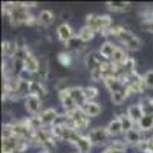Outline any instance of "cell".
Listing matches in <instances>:
<instances>
[{"instance_id":"cell-1","label":"cell","mask_w":153,"mask_h":153,"mask_svg":"<svg viewBox=\"0 0 153 153\" xmlns=\"http://www.w3.org/2000/svg\"><path fill=\"white\" fill-rule=\"evenodd\" d=\"M113 25L112 17L109 14H87L86 16V26L94 29L95 32H103Z\"/></svg>"},{"instance_id":"cell-2","label":"cell","mask_w":153,"mask_h":153,"mask_svg":"<svg viewBox=\"0 0 153 153\" xmlns=\"http://www.w3.org/2000/svg\"><path fill=\"white\" fill-rule=\"evenodd\" d=\"M31 16L32 14L29 12V8L25 6L23 2H17V3L14 2V8H12L8 19H9L12 26H22V25H26V22Z\"/></svg>"},{"instance_id":"cell-3","label":"cell","mask_w":153,"mask_h":153,"mask_svg":"<svg viewBox=\"0 0 153 153\" xmlns=\"http://www.w3.org/2000/svg\"><path fill=\"white\" fill-rule=\"evenodd\" d=\"M117 38L121 42L123 48H126L127 51H130V52H135V51H139V49L143 48L141 38L136 37L132 31H129L126 26H124V29L121 31V34H120Z\"/></svg>"},{"instance_id":"cell-4","label":"cell","mask_w":153,"mask_h":153,"mask_svg":"<svg viewBox=\"0 0 153 153\" xmlns=\"http://www.w3.org/2000/svg\"><path fill=\"white\" fill-rule=\"evenodd\" d=\"M68 117L71 118V127H74V129L78 130V132L86 130L89 127V124H91V118H89L80 107L75 109L74 112H69Z\"/></svg>"},{"instance_id":"cell-5","label":"cell","mask_w":153,"mask_h":153,"mask_svg":"<svg viewBox=\"0 0 153 153\" xmlns=\"http://www.w3.org/2000/svg\"><path fill=\"white\" fill-rule=\"evenodd\" d=\"M109 60H106L103 55L100 54V51H94V52H87L86 57H84V66L89 69V72L94 71V69H98L107 63Z\"/></svg>"},{"instance_id":"cell-6","label":"cell","mask_w":153,"mask_h":153,"mask_svg":"<svg viewBox=\"0 0 153 153\" xmlns=\"http://www.w3.org/2000/svg\"><path fill=\"white\" fill-rule=\"evenodd\" d=\"M89 138L94 146H103V144H107L109 143V132L106 127H95V129H91L89 130Z\"/></svg>"},{"instance_id":"cell-7","label":"cell","mask_w":153,"mask_h":153,"mask_svg":"<svg viewBox=\"0 0 153 153\" xmlns=\"http://www.w3.org/2000/svg\"><path fill=\"white\" fill-rule=\"evenodd\" d=\"M23 101H25V109H26V112L31 115V117H37V115H40L43 112L42 110V103H43L42 98L29 94Z\"/></svg>"},{"instance_id":"cell-8","label":"cell","mask_w":153,"mask_h":153,"mask_svg":"<svg viewBox=\"0 0 153 153\" xmlns=\"http://www.w3.org/2000/svg\"><path fill=\"white\" fill-rule=\"evenodd\" d=\"M126 84L130 87V91H132V94H133V95H143V94L147 91L143 75H139L138 72H136V74H133L132 76H129V80H127V83H126Z\"/></svg>"},{"instance_id":"cell-9","label":"cell","mask_w":153,"mask_h":153,"mask_svg":"<svg viewBox=\"0 0 153 153\" xmlns=\"http://www.w3.org/2000/svg\"><path fill=\"white\" fill-rule=\"evenodd\" d=\"M144 139L146 138L143 136V132L138 130L136 127H135V129H132L130 132H126L124 133V141H126L127 146H130V147H136L138 149V146L141 144Z\"/></svg>"},{"instance_id":"cell-10","label":"cell","mask_w":153,"mask_h":153,"mask_svg":"<svg viewBox=\"0 0 153 153\" xmlns=\"http://www.w3.org/2000/svg\"><path fill=\"white\" fill-rule=\"evenodd\" d=\"M57 37H58V40L61 43H65V45L68 42H71L72 38L75 37L72 26H71L69 23H66V22H63L61 25H58V28H57Z\"/></svg>"},{"instance_id":"cell-11","label":"cell","mask_w":153,"mask_h":153,"mask_svg":"<svg viewBox=\"0 0 153 153\" xmlns=\"http://www.w3.org/2000/svg\"><path fill=\"white\" fill-rule=\"evenodd\" d=\"M58 100H60V104H61L63 110H65L66 113L74 112L75 109H78V106L75 104V101L72 100V97L69 94V89L68 91H63V92H58Z\"/></svg>"},{"instance_id":"cell-12","label":"cell","mask_w":153,"mask_h":153,"mask_svg":"<svg viewBox=\"0 0 153 153\" xmlns=\"http://www.w3.org/2000/svg\"><path fill=\"white\" fill-rule=\"evenodd\" d=\"M23 65H25V71H28L29 74H37L38 69H40V60H38L31 51L26 54V57L23 58Z\"/></svg>"},{"instance_id":"cell-13","label":"cell","mask_w":153,"mask_h":153,"mask_svg":"<svg viewBox=\"0 0 153 153\" xmlns=\"http://www.w3.org/2000/svg\"><path fill=\"white\" fill-rule=\"evenodd\" d=\"M130 95H133L132 91H130V87L127 84H124L121 91L115 92V94H110V101H112V104H115V106H121Z\"/></svg>"},{"instance_id":"cell-14","label":"cell","mask_w":153,"mask_h":153,"mask_svg":"<svg viewBox=\"0 0 153 153\" xmlns=\"http://www.w3.org/2000/svg\"><path fill=\"white\" fill-rule=\"evenodd\" d=\"M81 133L78 130H75L74 127L68 126L63 129V135H61V141L63 143H68V144H72V146H76V143H78V139H80Z\"/></svg>"},{"instance_id":"cell-15","label":"cell","mask_w":153,"mask_h":153,"mask_svg":"<svg viewBox=\"0 0 153 153\" xmlns=\"http://www.w3.org/2000/svg\"><path fill=\"white\" fill-rule=\"evenodd\" d=\"M20 139L22 138H17V136H11V138L2 139V153H17Z\"/></svg>"},{"instance_id":"cell-16","label":"cell","mask_w":153,"mask_h":153,"mask_svg":"<svg viewBox=\"0 0 153 153\" xmlns=\"http://www.w3.org/2000/svg\"><path fill=\"white\" fill-rule=\"evenodd\" d=\"M58 112L54 109V107H49V109H45L38 117H40V120H42V124H43V127L45 126H54V123H55V120H57V117H58Z\"/></svg>"},{"instance_id":"cell-17","label":"cell","mask_w":153,"mask_h":153,"mask_svg":"<svg viewBox=\"0 0 153 153\" xmlns=\"http://www.w3.org/2000/svg\"><path fill=\"white\" fill-rule=\"evenodd\" d=\"M69 94L72 97V100L75 101V104L81 107L86 103V98H84V87L81 86H71L69 87Z\"/></svg>"},{"instance_id":"cell-18","label":"cell","mask_w":153,"mask_h":153,"mask_svg":"<svg viewBox=\"0 0 153 153\" xmlns=\"http://www.w3.org/2000/svg\"><path fill=\"white\" fill-rule=\"evenodd\" d=\"M89 118H95L98 117V115L101 113V104H98L97 101H92V103H89V101H86V103L80 107Z\"/></svg>"},{"instance_id":"cell-19","label":"cell","mask_w":153,"mask_h":153,"mask_svg":"<svg viewBox=\"0 0 153 153\" xmlns=\"http://www.w3.org/2000/svg\"><path fill=\"white\" fill-rule=\"evenodd\" d=\"M37 19H38V25L48 28L55 22V14L51 9H43V11H40V14L37 16Z\"/></svg>"},{"instance_id":"cell-20","label":"cell","mask_w":153,"mask_h":153,"mask_svg":"<svg viewBox=\"0 0 153 153\" xmlns=\"http://www.w3.org/2000/svg\"><path fill=\"white\" fill-rule=\"evenodd\" d=\"M130 58V55H129V51H127L126 48H123V46H118L117 48V51H115V54H113V57H112V63H115V65H120V66H123L124 63Z\"/></svg>"},{"instance_id":"cell-21","label":"cell","mask_w":153,"mask_h":153,"mask_svg":"<svg viewBox=\"0 0 153 153\" xmlns=\"http://www.w3.org/2000/svg\"><path fill=\"white\" fill-rule=\"evenodd\" d=\"M127 115L135 121V123H139L141 121V118L146 115V110L143 109V106L139 103H135L132 106H129V109H127Z\"/></svg>"},{"instance_id":"cell-22","label":"cell","mask_w":153,"mask_h":153,"mask_svg":"<svg viewBox=\"0 0 153 153\" xmlns=\"http://www.w3.org/2000/svg\"><path fill=\"white\" fill-rule=\"evenodd\" d=\"M75 147H76V152L78 153H91L94 144L91 141V138H89V135H81Z\"/></svg>"},{"instance_id":"cell-23","label":"cell","mask_w":153,"mask_h":153,"mask_svg":"<svg viewBox=\"0 0 153 153\" xmlns=\"http://www.w3.org/2000/svg\"><path fill=\"white\" fill-rule=\"evenodd\" d=\"M17 54V46H16V42H9V40H5L2 43V55L5 57V60H11L14 58Z\"/></svg>"},{"instance_id":"cell-24","label":"cell","mask_w":153,"mask_h":153,"mask_svg":"<svg viewBox=\"0 0 153 153\" xmlns=\"http://www.w3.org/2000/svg\"><path fill=\"white\" fill-rule=\"evenodd\" d=\"M106 129L109 132V135L113 138V136H118L120 133H123V124H121V120L120 117H115L113 120L109 121V124L106 126Z\"/></svg>"},{"instance_id":"cell-25","label":"cell","mask_w":153,"mask_h":153,"mask_svg":"<svg viewBox=\"0 0 153 153\" xmlns=\"http://www.w3.org/2000/svg\"><path fill=\"white\" fill-rule=\"evenodd\" d=\"M31 95H35L38 98H46L48 97V89L45 87V84L38 80L31 81Z\"/></svg>"},{"instance_id":"cell-26","label":"cell","mask_w":153,"mask_h":153,"mask_svg":"<svg viewBox=\"0 0 153 153\" xmlns=\"http://www.w3.org/2000/svg\"><path fill=\"white\" fill-rule=\"evenodd\" d=\"M103 83H104V87L107 89L110 94H115V92L121 91L123 86H124V83H123L120 78H117V76H112V78H106Z\"/></svg>"},{"instance_id":"cell-27","label":"cell","mask_w":153,"mask_h":153,"mask_svg":"<svg viewBox=\"0 0 153 153\" xmlns=\"http://www.w3.org/2000/svg\"><path fill=\"white\" fill-rule=\"evenodd\" d=\"M136 129L141 132H150L153 129V115L152 113H146L144 117L141 118V121L136 123Z\"/></svg>"},{"instance_id":"cell-28","label":"cell","mask_w":153,"mask_h":153,"mask_svg":"<svg viewBox=\"0 0 153 153\" xmlns=\"http://www.w3.org/2000/svg\"><path fill=\"white\" fill-rule=\"evenodd\" d=\"M117 48H118L117 45H113L112 42L107 40V42H104L103 45H101V48H100V54L103 55L106 60L110 61L112 57H113V54H115V51H117Z\"/></svg>"},{"instance_id":"cell-29","label":"cell","mask_w":153,"mask_h":153,"mask_svg":"<svg viewBox=\"0 0 153 153\" xmlns=\"http://www.w3.org/2000/svg\"><path fill=\"white\" fill-rule=\"evenodd\" d=\"M106 6L112 12H126L132 8V3L130 2H107Z\"/></svg>"},{"instance_id":"cell-30","label":"cell","mask_w":153,"mask_h":153,"mask_svg":"<svg viewBox=\"0 0 153 153\" xmlns=\"http://www.w3.org/2000/svg\"><path fill=\"white\" fill-rule=\"evenodd\" d=\"M127 147H129V146L126 144L124 139H113V141H109L107 143V147L106 149H109L112 152H117V153H126L127 152Z\"/></svg>"},{"instance_id":"cell-31","label":"cell","mask_w":153,"mask_h":153,"mask_svg":"<svg viewBox=\"0 0 153 153\" xmlns=\"http://www.w3.org/2000/svg\"><path fill=\"white\" fill-rule=\"evenodd\" d=\"M95 35H97V32H95L94 29H91L89 26H86V25H84V26L78 31V37L81 38V42H83L84 45H86V43H89V42H92Z\"/></svg>"},{"instance_id":"cell-32","label":"cell","mask_w":153,"mask_h":153,"mask_svg":"<svg viewBox=\"0 0 153 153\" xmlns=\"http://www.w3.org/2000/svg\"><path fill=\"white\" fill-rule=\"evenodd\" d=\"M120 117V120H121V124H123V133H126V132H130L132 129H135V126H136V123L127 115V112L126 113H120L118 115Z\"/></svg>"},{"instance_id":"cell-33","label":"cell","mask_w":153,"mask_h":153,"mask_svg":"<svg viewBox=\"0 0 153 153\" xmlns=\"http://www.w3.org/2000/svg\"><path fill=\"white\" fill-rule=\"evenodd\" d=\"M37 75H38V81H42V83H45L48 80V76H49V63H48V58L40 60V69H38Z\"/></svg>"},{"instance_id":"cell-34","label":"cell","mask_w":153,"mask_h":153,"mask_svg":"<svg viewBox=\"0 0 153 153\" xmlns=\"http://www.w3.org/2000/svg\"><path fill=\"white\" fill-rule=\"evenodd\" d=\"M66 46H68L69 51H72V52H80V51L84 48V43L81 42V38H80L78 35H75L71 42L66 43Z\"/></svg>"},{"instance_id":"cell-35","label":"cell","mask_w":153,"mask_h":153,"mask_svg":"<svg viewBox=\"0 0 153 153\" xmlns=\"http://www.w3.org/2000/svg\"><path fill=\"white\" fill-rule=\"evenodd\" d=\"M57 60L61 66H65V68H71L72 66V63H74V55L71 52H60L57 55Z\"/></svg>"},{"instance_id":"cell-36","label":"cell","mask_w":153,"mask_h":153,"mask_svg":"<svg viewBox=\"0 0 153 153\" xmlns=\"http://www.w3.org/2000/svg\"><path fill=\"white\" fill-rule=\"evenodd\" d=\"M100 92H98V89L95 86H86L84 87V98L86 101H89V103H92V101H95L98 98Z\"/></svg>"},{"instance_id":"cell-37","label":"cell","mask_w":153,"mask_h":153,"mask_svg":"<svg viewBox=\"0 0 153 153\" xmlns=\"http://www.w3.org/2000/svg\"><path fill=\"white\" fill-rule=\"evenodd\" d=\"M138 103L143 106L146 113H152L153 115V97H143Z\"/></svg>"},{"instance_id":"cell-38","label":"cell","mask_w":153,"mask_h":153,"mask_svg":"<svg viewBox=\"0 0 153 153\" xmlns=\"http://www.w3.org/2000/svg\"><path fill=\"white\" fill-rule=\"evenodd\" d=\"M138 150L141 153H153V139H152V136L146 138L144 141L138 146Z\"/></svg>"},{"instance_id":"cell-39","label":"cell","mask_w":153,"mask_h":153,"mask_svg":"<svg viewBox=\"0 0 153 153\" xmlns=\"http://www.w3.org/2000/svg\"><path fill=\"white\" fill-rule=\"evenodd\" d=\"M143 23H153V6H146L141 11Z\"/></svg>"},{"instance_id":"cell-40","label":"cell","mask_w":153,"mask_h":153,"mask_svg":"<svg viewBox=\"0 0 153 153\" xmlns=\"http://www.w3.org/2000/svg\"><path fill=\"white\" fill-rule=\"evenodd\" d=\"M14 136V130H12V123H5L2 127V139Z\"/></svg>"},{"instance_id":"cell-41","label":"cell","mask_w":153,"mask_h":153,"mask_svg":"<svg viewBox=\"0 0 153 153\" xmlns=\"http://www.w3.org/2000/svg\"><path fill=\"white\" fill-rule=\"evenodd\" d=\"M89 74H91V78H92V81H95V83H98V81H104V76H103V69H101V68L94 69V71H91Z\"/></svg>"},{"instance_id":"cell-42","label":"cell","mask_w":153,"mask_h":153,"mask_svg":"<svg viewBox=\"0 0 153 153\" xmlns=\"http://www.w3.org/2000/svg\"><path fill=\"white\" fill-rule=\"evenodd\" d=\"M143 78H144L146 87L147 89H153V69H150L146 74H143Z\"/></svg>"},{"instance_id":"cell-43","label":"cell","mask_w":153,"mask_h":153,"mask_svg":"<svg viewBox=\"0 0 153 153\" xmlns=\"http://www.w3.org/2000/svg\"><path fill=\"white\" fill-rule=\"evenodd\" d=\"M71 86H69V80L68 78H60L58 81H57V84H55V89L58 92H63V91H68Z\"/></svg>"},{"instance_id":"cell-44","label":"cell","mask_w":153,"mask_h":153,"mask_svg":"<svg viewBox=\"0 0 153 153\" xmlns=\"http://www.w3.org/2000/svg\"><path fill=\"white\" fill-rule=\"evenodd\" d=\"M143 28H144L147 32H152V34H153V23H143Z\"/></svg>"},{"instance_id":"cell-45","label":"cell","mask_w":153,"mask_h":153,"mask_svg":"<svg viewBox=\"0 0 153 153\" xmlns=\"http://www.w3.org/2000/svg\"><path fill=\"white\" fill-rule=\"evenodd\" d=\"M37 153H51V150H48V149H38Z\"/></svg>"},{"instance_id":"cell-46","label":"cell","mask_w":153,"mask_h":153,"mask_svg":"<svg viewBox=\"0 0 153 153\" xmlns=\"http://www.w3.org/2000/svg\"><path fill=\"white\" fill-rule=\"evenodd\" d=\"M103 153H117V152H112V150H109V149H106Z\"/></svg>"},{"instance_id":"cell-47","label":"cell","mask_w":153,"mask_h":153,"mask_svg":"<svg viewBox=\"0 0 153 153\" xmlns=\"http://www.w3.org/2000/svg\"><path fill=\"white\" fill-rule=\"evenodd\" d=\"M74 153H78V152H74Z\"/></svg>"},{"instance_id":"cell-48","label":"cell","mask_w":153,"mask_h":153,"mask_svg":"<svg viewBox=\"0 0 153 153\" xmlns=\"http://www.w3.org/2000/svg\"><path fill=\"white\" fill-rule=\"evenodd\" d=\"M152 139H153V136H152Z\"/></svg>"}]
</instances>
